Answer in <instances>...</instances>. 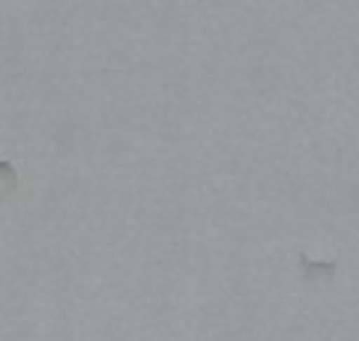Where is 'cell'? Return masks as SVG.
<instances>
[{"label": "cell", "mask_w": 359, "mask_h": 341, "mask_svg": "<svg viewBox=\"0 0 359 341\" xmlns=\"http://www.w3.org/2000/svg\"><path fill=\"white\" fill-rule=\"evenodd\" d=\"M297 264H299V279L306 288H320V284H327L339 276V260H311L309 255L299 252Z\"/></svg>", "instance_id": "obj_1"}, {"label": "cell", "mask_w": 359, "mask_h": 341, "mask_svg": "<svg viewBox=\"0 0 359 341\" xmlns=\"http://www.w3.org/2000/svg\"><path fill=\"white\" fill-rule=\"evenodd\" d=\"M18 192V170L13 162H0V201H13Z\"/></svg>", "instance_id": "obj_2"}]
</instances>
